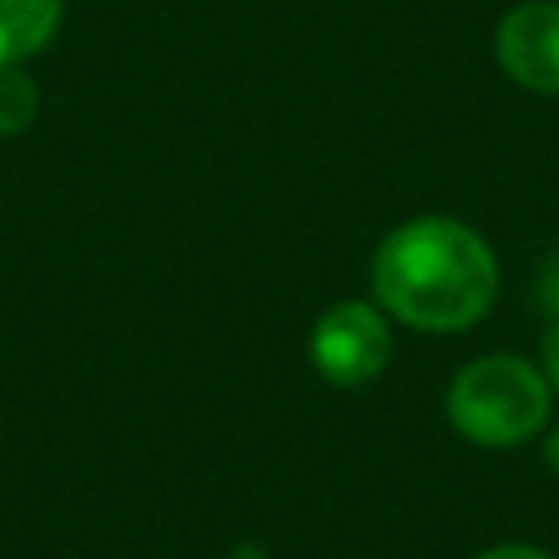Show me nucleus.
Listing matches in <instances>:
<instances>
[{
  "label": "nucleus",
  "mask_w": 559,
  "mask_h": 559,
  "mask_svg": "<svg viewBox=\"0 0 559 559\" xmlns=\"http://www.w3.org/2000/svg\"><path fill=\"white\" fill-rule=\"evenodd\" d=\"M376 306L419 332H463L498 297V258L480 231L459 218H411L393 227L371 258Z\"/></svg>",
  "instance_id": "1"
},
{
  "label": "nucleus",
  "mask_w": 559,
  "mask_h": 559,
  "mask_svg": "<svg viewBox=\"0 0 559 559\" xmlns=\"http://www.w3.org/2000/svg\"><path fill=\"white\" fill-rule=\"evenodd\" d=\"M498 66L528 92H559V4L524 0L515 4L493 35Z\"/></svg>",
  "instance_id": "4"
},
{
  "label": "nucleus",
  "mask_w": 559,
  "mask_h": 559,
  "mask_svg": "<svg viewBox=\"0 0 559 559\" xmlns=\"http://www.w3.org/2000/svg\"><path fill=\"white\" fill-rule=\"evenodd\" d=\"M393 332L380 306L371 301H336L319 314L310 332V362L336 389H358L389 367Z\"/></svg>",
  "instance_id": "3"
},
{
  "label": "nucleus",
  "mask_w": 559,
  "mask_h": 559,
  "mask_svg": "<svg viewBox=\"0 0 559 559\" xmlns=\"http://www.w3.org/2000/svg\"><path fill=\"white\" fill-rule=\"evenodd\" d=\"M476 559H555V555H546V550H537V546H524V542H502V546L480 550Z\"/></svg>",
  "instance_id": "8"
},
{
  "label": "nucleus",
  "mask_w": 559,
  "mask_h": 559,
  "mask_svg": "<svg viewBox=\"0 0 559 559\" xmlns=\"http://www.w3.org/2000/svg\"><path fill=\"white\" fill-rule=\"evenodd\" d=\"M445 415L472 445H524L550 419V384L520 354H485L459 367V376L450 380Z\"/></svg>",
  "instance_id": "2"
},
{
  "label": "nucleus",
  "mask_w": 559,
  "mask_h": 559,
  "mask_svg": "<svg viewBox=\"0 0 559 559\" xmlns=\"http://www.w3.org/2000/svg\"><path fill=\"white\" fill-rule=\"evenodd\" d=\"M542 454H546V463H550V472L559 476V424L550 428V437H546V450H542Z\"/></svg>",
  "instance_id": "9"
},
{
  "label": "nucleus",
  "mask_w": 559,
  "mask_h": 559,
  "mask_svg": "<svg viewBox=\"0 0 559 559\" xmlns=\"http://www.w3.org/2000/svg\"><path fill=\"white\" fill-rule=\"evenodd\" d=\"M542 367H546V384L559 393V319L550 323L546 332V345H542Z\"/></svg>",
  "instance_id": "7"
},
{
  "label": "nucleus",
  "mask_w": 559,
  "mask_h": 559,
  "mask_svg": "<svg viewBox=\"0 0 559 559\" xmlns=\"http://www.w3.org/2000/svg\"><path fill=\"white\" fill-rule=\"evenodd\" d=\"M61 26V0H0V66L44 52Z\"/></svg>",
  "instance_id": "5"
},
{
  "label": "nucleus",
  "mask_w": 559,
  "mask_h": 559,
  "mask_svg": "<svg viewBox=\"0 0 559 559\" xmlns=\"http://www.w3.org/2000/svg\"><path fill=\"white\" fill-rule=\"evenodd\" d=\"M39 87L22 66H0V135H22L35 122Z\"/></svg>",
  "instance_id": "6"
}]
</instances>
